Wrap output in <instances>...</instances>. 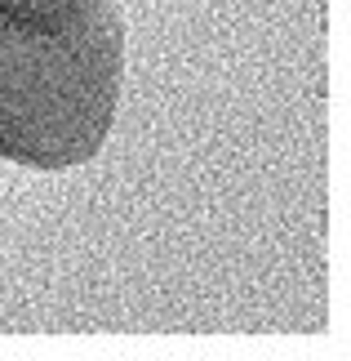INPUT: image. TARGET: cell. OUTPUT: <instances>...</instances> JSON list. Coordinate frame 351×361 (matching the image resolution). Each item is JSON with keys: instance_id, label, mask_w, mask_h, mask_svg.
Listing matches in <instances>:
<instances>
[{"instance_id": "1", "label": "cell", "mask_w": 351, "mask_h": 361, "mask_svg": "<svg viewBox=\"0 0 351 361\" xmlns=\"http://www.w3.org/2000/svg\"><path fill=\"white\" fill-rule=\"evenodd\" d=\"M125 85L111 0H0V157L76 170L107 143Z\"/></svg>"}]
</instances>
